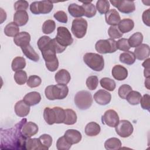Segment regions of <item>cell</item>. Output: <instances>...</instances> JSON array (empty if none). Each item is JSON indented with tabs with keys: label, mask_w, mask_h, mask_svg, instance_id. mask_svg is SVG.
Masks as SVG:
<instances>
[{
	"label": "cell",
	"mask_w": 150,
	"mask_h": 150,
	"mask_svg": "<svg viewBox=\"0 0 150 150\" xmlns=\"http://www.w3.org/2000/svg\"><path fill=\"white\" fill-rule=\"evenodd\" d=\"M68 11L70 15L74 18H81L84 15V11L82 6L76 4H71L68 6Z\"/></svg>",
	"instance_id": "obj_27"
},
{
	"label": "cell",
	"mask_w": 150,
	"mask_h": 150,
	"mask_svg": "<svg viewBox=\"0 0 150 150\" xmlns=\"http://www.w3.org/2000/svg\"><path fill=\"white\" fill-rule=\"evenodd\" d=\"M71 145H72L67 141L64 135L60 137L56 142V148L58 150H69Z\"/></svg>",
	"instance_id": "obj_41"
},
{
	"label": "cell",
	"mask_w": 150,
	"mask_h": 150,
	"mask_svg": "<svg viewBox=\"0 0 150 150\" xmlns=\"http://www.w3.org/2000/svg\"><path fill=\"white\" fill-rule=\"evenodd\" d=\"M5 35L9 37H15L19 33V28L14 22L8 23L4 28Z\"/></svg>",
	"instance_id": "obj_30"
},
{
	"label": "cell",
	"mask_w": 150,
	"mask_h": 150,
	"mask_svg": "<svg viewBox=\"0 0 150 150\" xmlns=\"http://www.w3.org/2000/svg\"><path fill=\"white\" fill-rule=\"evenodd\" d=\"M110 6L108 1L98 0L96 3V9L100 14H105L109 11Z\"/></svg>",
	"instance_id": "obj_39"
},
{
	"label": "cell",
	"mask_w": 150,
	"mask_h": 150,
	"mask_svg": "<svg viewBox=\"0 0 150 150\" xmlns=\"http://www.w3.org/2000/svg\"><path fill=\"white\" fill-rule=\"evenodd\" d=\"M26 66V60L23 57L18 56L15 57L11 64V68L13 71H16L18 70H21L24 69Z\"/></svg>",
	"instance_id": "obj_35"
},
{
	"label": "cell",
	"mask_w": 150,
	"mask_h": 150,
	"mask_svg": "<svg viewBox=\"0 0 150 150\" xmlns=\"http://www.w3.org/2000/svg\"><path fill=\"white\" fill-rule=\"evenodd\" d=\"M53 8V3L49 1H35L30 5V12L35 15L49 13Z\"/></svg>",
	"instance_id": "obj_7"
},
{
	"label": "cell",
	"mask_w": 150,
	"mask_h": 150,
	"mask_svg": "<svg viewBox=\"0 0 150 150\" xmlns=\"http://www.w3.org/2000/svg\"><path fill=\"white\" fill-rule=\"evenodd\" d=\"M100 83L103 88L110 91H114L116 87L115 81L108 77L102 78L100 81Z\"/></svg>",
	"instance_id": "obj_37"
},
{
	"label": "cell",
	"mask_w": 150,
	"mask_h": 150,
	"mask_svg": "<svg viewBox=\"0 0 150 150\" xmlns=\"http://www.w3.org/2000/svg\"><path fill=\"white\" fill-rule=\"evenodd\" d=\"M111 73L113 77L118 81L124 80L128 77L127 69L120 64L115 65L112 67Z\"/></svg>",
	"instance_id": "obj_18"
},
{
	"label": "cell",
	"mask_w": 150,
	"mask_h": 150,
	"mask_svg": "<svg viewBox=\"0 0 150 150\" xmlns=\"http://www.w3.org/2000/svg\"><path fill=\"white\" fill-rule=\"evenodd\" d=\"M134 27V22L131 19L125 18L120 21L118 24V28L123 34L131 31Z\"/></svg>",
	"instance_id": "obj_24"
},
{
	"label": "cell",
	"mask_w": 150,
	"mask_h": 150,
	"mask_svg": "<svg viewBox=\"0 0 150 150\" xmlns=\"http://www.w3.org/2000/svg\"><path fill=\"white\" fill-rule=\"evenodd\" d=\"M42 83L40 77L36 75H32L29 77L27 80V85L30 88H35L39 86Z\"/></svg>",
	"instance_id": "obj_44"
},
{
	"label": "cell",
	"mask_w": 150,
	"mask_h": 150,
	"mask_svg": "<svg viewBox=\"0 0 150 150\" xmlns=\"http://www.w3.org/2000/svg\"><path fill=\"white\" fill-rule=\"evenodd\" d=\"M56 28V23L53 20L48 19L44 22L42 25V32L45 34L52 33Z\"/></svg>",
	"instance_id": "obj_40"
},
{
	"label": "cell",
	"mask_w": 150,
	"mask_h": 150,
	"mask_svg": "<svg viewBox=\"0 0 150 150\" xmlns=\"http://www.w3.org/2000/svg\"><path fill=\"white\" fill-rule=\"evenodd\" d=\"M87 26V22L84 18H79L74 19L72 22L71 32L76 38L81 39L86 34Z\"/></svg>",
	"instance_id": "obj_8"
},
{
	"label": "cell",
	"mask_w": 150,
	"mask_h": 150,
	"mask_svg": "<svg viewBox=\"0 0 150 150\" xmlns=\"http://www.w3.org/2000/svg\"><path fill=\"white\" fill-rule=\"evenodd\" d=\"M94 99L98 104L105 105L110 103L111 95L107 91L101 89L94 94Z\"/></svg>",
	"instance_id": "obj_13"
},
{
	"label": "cell",
	"mask_w": 150,
	"mask_h": 150,
	"mask_svg": "<svg viewBox=\"0 0 150 150\" xmlns=\"http://www.w3.org/2000/svg\"><path fill=\"white\" fill-rule=\"evenodd\" d=\"M43 118L49 125L63 123L65 118V111L59 107H54L52 108L46 107L43 111Z\"/></svg>",
	"instance_id": "obj_2"
},
{
	"label": "cell",
	"mask_w": 150,
	"mask_h": 150,
	"mask_svg": "<svg viewBox=\"0 0 150 150\" xmlns=\"http://www.w3.org/2000/svg\"><path fill=\"white\" fill-rule=\"evenodd\" d=\"M111 4L123 13H130L135 11V3L132 1H110Z\"/></svg>",
	"instance_id": "obj_11"
},
{
	"label": "cell",
	"mask_w": 150,
	"mask_h": 150,
	"mask_svg": "<svg viewBox=\"0 0 150 150\" xmlns=\"http://www.w3.org/2000/svg\"><path fill=\"white\" fill-rule=\"evenodd\" d=\"M53 16L59 22L63 23H66L67 22V21H68L67 15L66 13L63 11H59L56 12L53 15Z\"/></svg>",
	"instance_id": "obj_48"
},
{
	"label": "cell",
	"mask_w": 150,
	"mask_h": 150,
	"mask_svg": "<svg viewBox=\"0 0 150 150\" xmlns=\"http://www.w3.org/2000/svg\"><path fill=\"white\" fill-rule=\"evenodd\" d=\"M83 61L86 65L96 71L103 70L104 67L103 57L95 53H87L83 56Z\"/></svg>",
	"instance_id": "obj_4"
},
{
	"label": "cell",
	"mask_w": 150,
	"mask_h": 150,
	"mask_svg": "<svg viewBox=\"0 0 150 150\" xmlns=\"http://www.w3.org/2000/svg\"><path fill=\"white\" fill-rule=\"evenodd\" d=\"M87 88L90 90H94L98 86V79L96 76H89L86 82Z\"/></svg>",
	"instance_id": "obj_43"
},
{
	"label": "cell",
	"mask_w": 150,
	"mask_h": 150,
	"mask_svg": "<svg viewBox=\"0 0 150 150\" xmlns=\"http://www.w3.org/2000/svg\"><path fill=\"white\" fill-rule=\"evenodd\" d=\"M108 34L111 39H119L121 38L123 34L120 31L117 26H111L108 30Z\"/></svg>",
	"instance_id": "obj_45"
},
{
	"label": "cell",
	"mask_w": 150,
	"mask_h": 150,
	"mask_svg": "<svg viewBox=\"0 0 150 150\" xmlns=\"http://www.w3.org/2000/svg\"><path fill=\"white\" fill-rule=\"evenodd\" d=\"M105 22L108 25L111 26H116L121 21V18L119 13L116 9H110L105 14Z\"/></svg>",
	"instance_id": "obj_17"
},
{
	"label": "cell",
	"mask_w": 150,
	"mask_h": 150,
	"mask_svg": "<svg viewBox=\"0 0 150 150\" xmlns=\"http://www.w3.org/2000/svg\"><path fill=\"white\" fill-rule=\"evenodd\" d=\"M116 133L122 138L129 137L133 132L134 128L132 124L128 120H122L119 121L115 127Z\"/></svg>",
	"instance_id": "obj_10"
},
{
	"label": "cell",
	"mask_w": 150,
	"mask_h": 150,
	"mask_svg": "<svg viewBox=\"0 0 150 150\" xmlns=\"http://www.w3.org/2000/svg\"><path fill=\"white\" fill-rule=\"evenodd\" d=\"M29 20V15L26 11H16L13 15V22L19 26L25 25Z\"/></svg>",
	"instance_id": "obj_23"
},
{
	"label": "cell",
	"mask_w": 150,
	"mask_h": 150,
	"mask_svg": "<svg viewBox=\"0 0 150 150\" xmlns=\"http://www.w3.org/2000/svg\"><path fill=\"white\" fill-rule=\"evenodd\" d=\"M149 9H148L147 10L145 11L142 15V21L143 22L147 25L148 26H149Z\"/></svg>",
	"instance_id": "obj_52"
},
{
	"label": "cell",
	"mask_w": 150,
	"mask_h": 150,
	"mask_svg": "<svg viewBox=\"0 0 150 150\" xmlns=\"http://www.w3.org/2000/svg\"><path fill=\"white\" fill-rule=\"evenodd\" d=\"M40 51L48 70L52 72L56 71L59 67V60L56 57V52L53 39H51Z\"/></svg>",
	"instance_id": "obj_1"
},
{
	"label": "cell",
	"mask_w": 150,
	"mask_h": 150,
	"mask_svg": "<svg viewBox=\"0 0 150 150\" xmlns=\"http://www.w3.org/2000/svg\"><path fill=\"white\" fill-rule=\"evenodd\" d=\"M141 97L142 96L139 92L132 90L127 95L125 99L131 105H135L139 104Z\"/></svg>",
	"instance_id": "obj_36"
},
{
	"label": "cell",
	"mask_w": 150,
	"mask_h": 150,
	"mask_svg": "<svg viewBox=\"0 0 150 150\" xmlns=\"http://www.w3.org/2000/svg\"><path fill=\"white\" fill-rule=\"evenodd\" d=\"M65 111V118L63 124L66 125H73L77 121V114L72 109H66Z\"/></svg>",
	"instance_id": "obj_34"
},
{
	"label": "cell",
	"mask_w": 150,
	"mask_h": 150,
	"mask_svg": "<svg viewBox=\"0 0 150 150\" xmlns=\"http://www.w3.org/2000/svg\"><path fill=\"white\" fill-rule=\"evenodd\" d=\"M121 141L115 137L107 139L104 143V147L107 150H118L121 147Z\"/></svg>",
	"instance_id": "obj_28"
},
{
	"label": "cell",
	"mask_w": 150,
	"mask_h": 150,
	"mask_svg": "<svg viewBox=\"0 0 150 150\" xmlns=\"http://www.w3.org/2000/svg\"><path fill=\"white\" fill-rule=\"evenodd\" d=\"M150 96L148 94H144L141 98L139 103L141 104V106L144 110H146L149 111L150 108Z\"/></svg>",
	"instance_id": "obj_50"
},
{
	"label": "cell",
	"mask_w": 150,
	"mask_h": 150,
	"mask_svg": "<svg viewBox=\"0 0 150 150\" xmlns=\"http://www.w3.org/2000/svg\"><path fill=\"white\" fill-rule=\"evenodd\" d=\"M39 139L44 148V150L48 149L52 144V138L49 134H43L40 135L39 138Z\"/></svg>",
	"instance_id": "obj_42"
},
{
	"label": "cell",
	"mask_w": 150,
	"mask_h": 150,
	"mask_svg": "<svg viewBox=\"0 0 150 150\" xmlns=\"http://www.w3.org/2000/svg\"><path fill=\"white\" fill-rule=\"evenodd\" d=\"M29 6L28 2L24 0H19L14 4V9L15 11H26Z\"/></svg>",
	"instance_id": "obj_49"
},
{
	"label": "cell",
	"mask_w": 150,
	"mask_h": 150,
	"mask_svg": "<svg viewBox=\"0 0 150 150\" xmlns=\"http://www.w3.org/2000/svg\"><path fill=\"white\" fill-rule=\"evenodd\" d=\"M149 53L150 50L149 45L142 43L135 49L134 53L135 54V59L139 60H143L149 58Z\"/></svg>",
	"instance_id": "obj_15"
},
{
	"label": "cell",
	"mask_w": 150,
	"mask_h": 150,
	"mask_svg": "<svg viewBox=\"0 0 150 150\" xmlns=\"http://www.w3.org/2000/svg\"><path fill=\"white\" fill-rule=\"evenodd\" d=\"M41 96L39 93L37 91H32L26 94L23 100L29 106H33L40 103L41 101Z\"/></svg>",
	"instance_id": "obj_20"
},
{
	"label": "cell",
	"mask_w": 150,
	"mask_h": 150,
	"mask_svg": "<svg viewBox=\"0 0 150 150\" xmlns=\"http://www.w3.org/2000/svg\"><path fill=\"white\" fill-rule=\"evenodd\" d=\"M101 131V127L96 122L88 123L85 127V134L89 137H94L99 134Z\"/></svg>",
	"instance_id": "obj_25"
},
{
	"label": "cell",
	"mask_w": 150,
	"mask_h": 150,
	"mask_svg": "<svg viewBox=\"0 0 150 150\" xmlns=\"http://www.w3.org/2000/svg\"><path fill=\"white\" fill-rule=\"evenodd\" d=\"M102 123L110 127H115L119 122V116L114 110L106 111L102 116Z\"/></svg>",
	"instance_id": "obj_12"
},
{
	"label": "cell",
	"mask_w": 150,
	"mask_h": 150,
	"mask_svg": "<svg viewBox=\"0 0 150 150\" xmlns=\"http://www.w3.org/2000/svg\"><path fill=\"white\" fill-rule=\"evenodd\" d=\"M13 78L15 82L19 85L24 84L28 80V76L26 71L21 70L15 72Z\"/></svg>",
	"instance_id": "obj_38"
},
{
	"label": "cell",
	"mask_w": 150,
	"mask_h": 150,
	"mask_svg": "<svg viewBox=\"0 0 150 150\" xmlns=\"http://www.w3.org/2000/svg\"><path fill=\"white\" fill-rule=\"evenodd\" d=\"M116 45L117 49L124 52L128 51L131 47L129 45L128 39L125 38H121L119 39L117 42H116Z\"/></svg>",
	"instance_id": "obj_47"
},
{
	"label": "cell",
	"mask_w": 150,
	"mask_h": 150,
	"mask_svg": "<svg viewBox=\"0 0 150 150\" xmlns=\"http://www.w3.org/2000/svg\"><path fill=\"white\" fill-rule=\"evenodd\" d=\"M51 39H50L47 36H43L40 37L37 42L39 49L40 50L45 46H46L51 40Z\"/></svg>",
	"instance_id": "obj_51"
},
{
	"label": "cell",
	"mask_w": 150,
	"mask_h": 150,
	"mask_svg": "<svg viewBox=\"0 0 150 150\" xmlns=\"http://www.w3.org/2000/svg\"><path fill=\"white\" fill-rule=\"evenodd\" d=\"M149 58H147V59H145V60L142 63V66L145 69H149Z\"/></svg>",
	"instance_id": "obj_53"
},
{
	"label": "cell",
	"mask_w": 150,
	"mask_h": 150,
	"mask_svg": "<svg viewBox=\"0 0 150 150\" xmlns=\"http://www.w3.org/2000/svg\"><path fill=\"white\" fill-rule=\"evenodd\" d=\"M55 81L57 84H67L69 83L71 79V76L69 72L66 69H60L54 76Z\"/></svg>",
	"instance_id": "obj_22"
},
{
	"label": "cell",
	"mask_w": 150,
	"mask_h": 150,
	"mask_svg": "<svg viewBox=\"0 0 150 150\" xmlns=\"http://www.w3.org/2000/svg\"><path fill=\"white\" fill-rule=\"evenodd\" d=\"M25 147L26 149L28 150H44V148L42 146L39 138H27Z\"/></svg>",
	"instance_id": "obj_31"
},
{
	"label": "cell",
	"mask_w": 150,
	"mask_h": 150,
	"mask_svg": "<svg viewBox=\"0 0 150 150\" xmlns=\"http://www.w3.org/2000/svg\"><path fill=\"white\" fill-rule=\"evenodd\" d=\"M30 41V35L26 32H19L13 38V42L16 45L22 47H25L29 45Z\"/></svg>",
	"instance_id": "obj_19"
},
{
	"label": "cell",
	"mask_w": 150,
	"mask_h": 150,
	"mask_svg": "<svg viewBox=\"0 0 150 150\" xmlns=\"http://www.w3.org/2000/svg\"><path fill=\"white\" fill-rule=\"evenodd\" d=\"M84 11V16L87 18H92L96 14L97 9L95 6L91 4V1H86L83 2L81 5Z\"/></svg>",
	"instance_id": "obj_32"
},
{
	"label": "cell",
	"mask_w": 150,
	"mask_h": 150,
	"mask_svg": "<svg viewBox=\"0 0 150 150\" xmlns=\"http://www.w3.org/2000/svg\"><path fill=\"white\" fill-rule=\"evenodd\" d=\"M21 48L22 50L23 53L28 59L35 62L39 60V54L35 52V50L30 45L25 47H22Z\"/></svg>",
	"instance_id": "obj_26"
},
{
	"label": "cell",
	"mask_w": 150,
	"mask_h": 150,
	"mask_svg": "<svg viewBox=\"0 0 150 150\" xmlns=\"http://www.w3.org/2000/svg\"><path fill=\"white\" fill-rule=\"evenodd\" d=\"M143 41V35L141 32H135L132 34L128 39L129 45L131 47H137L142 44Z\"/></svg>",
	"instance_id": "obj_33"
},
{
	"label": "cell",
	"mask_w": 150,
	"mask_h": 150,
	"mask_svg": "<svg viewBox=\"0 0 150 150\" xmlns=\"http://www.w3.org/2000/svg\"><path fill=\"white\" fill-rule=\"evenodd\" d=\"M68 93V87L62 84L48 86L45 90V96L49 100L64 99L67 96Z\"/></svg>",
	"instance_id": "obj_3"
},
{
	"label": "cell",
	"mask_w": 150,
	"mask_h": 150,
	"mask_svg": "<svg viewBox=\"0 0 150 150\" xmlns=\"http://www.w3.org/2000/svg\"><path fill=\"white\" fill-rule=\"evenodd\" d=\"M144 76L146 78H149V75H150L149 69H144Z\"/></svg>",
	"instance_id": "obj_54"
},
{
	"label": "cell",
	"mask_w": 150,
	"mask_h": 150,
	"mask_svg": "<svg viewBox=\"0 0 150 150\" xmlns=\"http://www.w3.org/2000/svg\"><path fill=\"white\" fill-rule=\"evenodd\" d=\"M95 49L97 52L101 54L114 53L117 50L116 41L111 38L99 40L95 45Z\"/></svg>",
	"instance_id": "obj_6"
},
{
	"label": "cell",
	"mask_w": 150,
	"mask_h": 150,
	"mask_svg": "<svg viewBox=\"0 0 150 150\" xmlns=\"http://www.w3.org/2000/svg\"><path fill=\"white\" fill-rule=\"evenodd\" d=\"M55 39L59 44L65 47L71 45L73 42V39L70 31L67 28L64 26L57 28Z\"/></svg>",
	"instance_id": "obj_9"
},
{
	"label": "cell",
	"mask_w": 150,
	"mask_h": 150,
	"mask_svg": "<svg viewBox=\"0 0 150 150\" xmlns=\"http://www.w3.org/2000/svg\"><path fill=\"white\" fill-rule=\"evenodd\" d=\"M38 126L35 123L32 121H26L23 125L21 131L22 134L26 138H28L36 134L38 132Z\"/></svg>",
	"instance_id": "obj_14"
},
{
	"label": "cell",
	"mask_w": 150,
	"mask_h": 150,
	"mask_svg": "<svg viewBox=\"0 0 150 150\" xmlns=\"http://www.w3.org/2000/svg\"><path fill=\"white\" fill-rule=\"evenodd\" d=\"M74 103L77 107L81 110L89 108L93 104V98L91 93L86 90L77 92L74 96Z\"/></svg>",
	"instance_id": "obj_5"
},
{
	"label": "cell",
	"mask_w": 150,
	"mask_h": 150,
	"mask_svg": "<svg viewBox=\"0 0 150 150\" xmlns=\"http://www.w3.org/2000/svg\"><path fill=\"white\" fill-rule=\"evenodd\" d=\"M120 61L124 64L131 65L135 62V56L133 52L131 51H127L122 53L120 55Z\"/></svg>",
	"instance_id": "obj_29"
},
{
	"label": "cell",
	"mask_w": 150,
	"mask_h": 150,
	"mask_svg": "<svg viewBox=\"0 0 150 150\" xmlns=\"http://www.w3.org/2000/svg\"><path fill=\"white\" fill-rule=\"evenodd\" d=\"M64 136L67 141L71 145L79 143L82 138V135L80 131L74 129H67L65 132Z\"/></svg>",
	"instance_id": "obj_16"
},
{
	"label": "cell",
	"mask_w": 150,
	"mask_h": 150,
	"mask_svg": "<svg viewBox=\"0 0 150 150\" xmlns=\"http://www.w3.org/2000/svg\"><path fill=\"white\" fill-rule=\"evenodd\" d=\"M145 86L147 88V89H149V77L146 78L145 81Z\"/></svg>",
	"instance_id": "obj_55"
},
{
	"label": "cell",
	"mask_w": 150,
	"mask_h": 150,
	"mask_svg": "<svg viewBox=\"0 0 150 150\" xmlns=\"http://www.w3.org/2000/svg\"><path fill=\"white\" fill-rule=\"evenodd\" d=\"M132 91V87L128 84H122L121 86L118 90V94L120 98L125 99L129 93Z\"/></svg>",
	"instance_id": "obj_46"
},
{
	"label": "cell",
	"mask_w": 150,
	"mask_h": 150,
	"mask_svg": "<svg viewBox=\"0 0 150 150\" xmlns=\"http://www.w3.org/2000/svg\"><path fill=\"white\" fill-rule=\"evenodd\" d=\"M15 112L20 117H24L28 115L30 112V106L26 104L23 100L18 101L15 105Z\"/></svg>",
	"instance_id": "obj_21"
}]
</instances>
